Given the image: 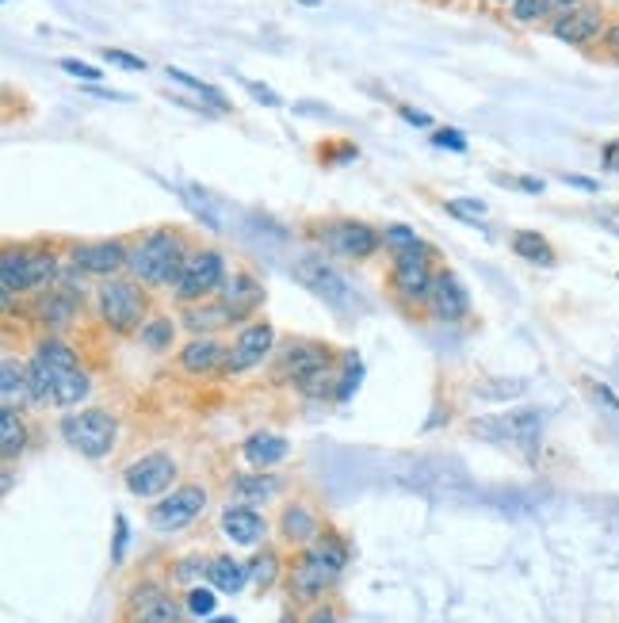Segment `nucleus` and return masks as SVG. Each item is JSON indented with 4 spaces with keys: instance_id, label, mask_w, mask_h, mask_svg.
<instances>
[{
    "instance_id": "1",
    "label": "nucleus",
    "mask_w": 619,
    "mask_h": 623,
    "mask_svg": "<svg viewBox=\"0 0 619 623\" xmlns=\"http://www.w3.org/2000/svg\"><path fill=\"white\" fill-rule=\"evenodd\" d=\"M27 371H31V409H73L92 390L88 367L81 364L77 348L58 333H43L35 341L27 356Z\"/></svg>"
},
{
    "instance_id": "2",
    "label": "nucleus",
    "mask_w": 619,
    "mask_h": 623,
    "mask_svg": "<svg viewBox=\"0 0 619 623\" xmlns=\"http://www.w3.org/2000/svg\"><path fill=\"white\" fill-rule=\"evenodd\" d=\"M195 241L180 226H150L142 234H130V260L127 276L146 283L150 291H172L184 260L192 257Z\"/></svg>"
},
{
    "instance_id": "3",
    "label": "nucleus",
    "mask_w": 619,
    "mask_h": 623,
    "mask_svg": "<svg viewBox=\"0 0 619 623\" xmlns=\"http://www.w3.org/2000/svg\"><path fill=\"white\" fill-rule=\"evenodd\" d=\"M65 253H58V241H4L0 249V295H39L62 280Z\"/></svg>"
},
{
    "instance_id": "4",
    "label": "nucleus",
    "mask_w": 619,
    "mask_h": 623,
    "mask_svg": "<svg viewBox=\"0 0 619 623\" xmlns=\"http://www.w3.org/2000/svg\"><path fill=\"white\" fill-rule=\"evenodd\" d=\"M352 559L348 539L333 528H325V536L314 539L310 547H302V555L295 559L291 574H287V593L299 604H318L325 601V593L341 581L344 566Z\"/></svg>"
},
{
    "instance_id": "5",
    "label": "nucleus",
    "mask_w": 619,
    "mask_h": 623,
    "mask_svg": "<svg viewBox=\"0 0 619 623\" xmlns=\"http://www.w3.org/2000/svg\"><path fill=\"white\" fill-rule=\"evenodd\" d=\"M153 291L134 276H111L92 287V314L115 337H138V329L153 318Z\"/></svg>"
},
{
    "instance_id": "6",
    "label": "nucleus",
    "mask_w": 619,
    "mask_h": 623,
    "mask_svg": "<svg viewBox=\"0 0 619 623\" xmlns=\"http://www.w3.org/2000/svg\"><path fill=\"white\" fill-rule=\"evenodd\" d=\"M436 272H440V249L428 245V241H417L406 253H394L390 257V272H386V291L398 310L406 314H425L428 291L436 283Z\"/></svg>"
},
{
    "instance_id": "7",
    "label": "nucleus",
    "mask_w": 619,
    "mask_h": 623,
    "mask_svg": "<svg viewBox=\"0 0 619 623\" xmlns=\"http://www.w3.org/2000/svg\"><path fill=\"white\" fill-rule=\"evenodd\" d=\"M306 237L318 245L325 257L348 260V264H367L371 257L383 253V230L352 215L314 218L306 226Z\"/></svg>"
},
{
    "instance_id": "8",
    "label": "nucleus",
    "mask_w": 619,
    "mask_h": 623,
    "mask_svg": "<svg viewBox=\"0 0 619 623\" xmlns=\"http://www.w3.org/2000/svg\"><path fill=\"white\" fill-rule=\"evenodd\" d=\"M272 379L279 387L302 390L314 375L329 371V367H341V352L329 341H314V337H287L276 344L272 352Z\"/></svg>"
},
{
    "instance_id": "9",
    "label": "nucleus",
    "mask_w": 619,
    "mask_h": 623,
    "mask_svg": "<svg viewBox=\"0 0 619 623\" xmlns=\"http://www.w3.org/2000/svg\"><path fill=\"white\" fill-rule=\"evenodd\" d=\"M291 272H295V280L310 291V295H318L325 306H333L337 314H360V295L352 291V283L344 280L341 272L329 264V257L321 253V249H314V253H302L295 264H291Z\"/></svg>"
},
{
    "instance_id": "10",
    "label": "nucleus",
    "mask_w": 619,
    "mask_h": 623,
    "mask_svg": "<svg viewBox=\"0 0 619 623\" xmlns=\"http://www.w3.org/2000/svg\"><path fill=\"white\" fill-rule=\"evenodd\" d=\"M226 253L214 245H195L192 257L184 260V272L172 287V302L176 306H192V302H207L218 295V287L226 283Z\"/></svg>"
},
{
    "instance_id": "11",
    "label": "nucleus",
    "mask_w": 619,
    "mask_h": 623,
    "mask_svg": "<svg viewBox=\"0 0 619 623\" xmlns=\"http://www.w3.org/2000/svg\"><path fill=\"white\" fill-rule=\"evenodd\" d=\"M62 436L65 444L85 459H107L115 452V440H119V421L107 409H77V413L62 417Z\"/></svg>"
},
{
    "instance_id": "12",
    "label": "nucleus",
    "mask_w": 619,
    "mask_h": 623,
    "mask_svg": "<svg viewBox=\"0 0 619 623\" xmlns=\"http://www.w3.org/2000/svg\"><path fill=\"white\" fill-rule=\"evenodd\" d=\"M65 260L88 276V280H111L123 276L130 260V237H96V241H69Z\"/></svg>"
},
{
    "instance_id": "13",
    "label": "nucleus",
    "mask_w": 619,
    "mask_h": 623,
    "mask_svg": "<svg viewBox=\"0 0 619 623\" xmlns=\"http://www.w3.org/2000/svg\"><path fill=\"white\" fill-rule=\"evenodd\" d=\"M474 436L482 440H493V444H513V448H524L532 452L543 436V413L539 409H513V413H493V417H478L470 425Z\"/></svg>"
},
{
    "instance_id": "14",
    "label": "nucleus",
    "mask_w": 619,
    "mask_h": 623,
    "mask_svg": "<svg viewBox=\"0 0 619 623\" xmlns=\"http://www.w3.org/2000/svg\"><path fill=\"white\" fill-rule=\"evenodd\" d=\"M276 325L268 318H257V322L241 325L230 341V352H226V367H222V379H234V375H245L260 367L272 352H276Z\"/></svg>"
},
{
    "instance_id": "15",
    "label": "nucleus",
    "mask_w": 619,
    "mask_h": 623,
    "mask_svg": "<svg viewBox=\"0 0 619 623\" xmlns=\"http://www.w3.org/2000/svg\"><path fill=\"white\" fill-rule=\"evenodd\" d=\"M184 604L161 581H134L127 593L123 623H184Z\"/></svg>"
},
{
    "instance_id": "16",
    "label": "nucleus",
    "mask_w": 619,
    "mask_h": 623,
    "mask_svg": "<svg viewBox=\"0 0 619 623\" xmlns=\"http://www.w3.org/2000/svg\"><path fill=\"white\" fill-rule=\"evenodd\" d=\"M207 509V486L199 482H184V486H172L169 497H161L150 509V524L157 532H184L192 520H199Z\"/></svg>"
},
{
    "instance_id": "17",
    "label": "nucleus",
    "mask_w": 619,
    "mask_h": 623,
    "mask_svg": "<svg viewBox=\"0 0 619 623\" xmlns=\"http://www.w3.org/2000/svg\"><path fill=\"white\" fill-rule=\"evenodd\" d=\"M425 314L440 325H463L470 318V291L467 283L459 280V272H451L448 264H440L436 283L428 291Z\"/></svg>"
},
{
    "instance_id": "18",
    "label": "nucleus",
    "mask_w": 619,
    "mask_h": 623,
    "mask_svg": "<svg viewBox=\"0 0 619 623\" xmlns=\"http://www.w3.org/2000/svg\"><path fill=\"white\" fill-rule=\"evenodd\" d=\"M604 27H608V8H604L600 0H581L574 12H566V16L551 23L547 31L555 35L558 43L577 46V50H589V46L600 43Z\"/></svg>"
},
{
    "instance_id": "19",
    "label": "nucleus",
    "mask_w": 619,
    "mask_h": 623,
    "mask_svg": "<svg viewBox=\"0 0 619 623\" xmlns=\"http://www.w3.org/2000/svg\"><path fill=\"white\" fill-rule=\"evenodd\" d=\"M214 299H222L230 310H234L241 322H257L260 306H264V299H268V287H264V280H260L253 268H245V264H237V268H230L226 272V283L218 287V295Z\"/></svg>"
},
{
    "instance_id": "20",
    "label": "nucleus",
    "mask_w": 619,
    "mask_h": 623,
    "mask_svg": "<svg viewBox=\"0 0 619 623\" xmlns=\"http://www.w3.org/2000/svg\"><path fill=\"white\" fill-rule=\"evenodd\" d=\"M176 459L169 452H150L142 459H134L127 471H123V482L134 497H165L176 482Z\"/></svg>"
},
{
    "instance_id": "21",
    "label": "nucleus",
    "mask_w": 619,
    "mask_h": 623,
    "mask_svg": "<svg viewBox=\"0 0 619 623\" xmlns=\"http://www.w3.org/2000/svg\"><path fill=\"white\" fill-rule=\"evenodd\" d=\"M180 325L192 337H222L226 329H241L245 322L222 299H207V302H192V306H180Z\"/></svg>"
},
{
    "instance_id": "22",
    "label": "nucleus",
    "mask_w": 619,
    "mask_h": 623,
    "mask_svg": "<svg viewBox=\"0 0 619 623\" xmlns=\"http://www.w3.org/2000/svg\"><path fill=\"white\" fill-rule=\"evenodd\" d=\"M226 352H230V341H222V337H192L188 344H180L176 364H180L184 375L207 379V375H222Z\"/></svg>"
},
{
    "instance_id": "23",
    "label": "nucleus",
    "mask_w": 619,
    "mask_h": 623,
    "mask_svg": "<svg viewBox=\"0 0 619 623\" xmlns=\"http://www.w3.org/2000/svg\"><path fill=\"white\" fill-rule=\"evenodd\" d=\"M325 520H321L306 501H291V505H283V513H279V536L287 539L291 547H310L314 539L325 536Z\"/></svg>"
},
{
    "instance_id": "24",
    "label": "nucleus",
    "mask_w": 619,
    "mask_h": 623,
    "mask_svg": "<svg viewBox=\"0 0 619 623\" xmlns=\"http://www.w3.org/2000/svg\"><path fill=\"white\" fill-rule=\"evenodd\" d=\"M218 528H222V536L230 539L234 547H257L260 539L268 536V520H264L253 505H234V501H230V509L222 513Z\"/></svg>"
},
{
    "instance_id": "25",
    "label": "nucleus",
    "mask_w": 619,
    "mask_h": 623,
    "mask_svg": "<svg viewBox=\"0 0 619 623\" xmlns=\"http://www.w3.org/2000/svg\"><path fill=\"white\" fill-rule=\"evenodd\" d=\"M283 494V478H276L272 471H253V474H237L230 482V501L234 505H268L272 497Z\"/></svg>"
},
{
    "instance_id": "26",
    "label": "nucleus",
    "mask_w": 619,
    "mask_h": 623,
    "mask_svg": "<svg viewBox=\"0 0 619 623\" xmlns=\"http://www.w3.org/2000/svg\"><path fill=\"white\" fill-rule=\"evenodd\" d=\"M0 402L4 409H31V371L20 356H4L0 364Z\"/></svg>"
},
{
    "instance_id": "27",
    "label": "nucleus",
    "mask_w": 619,
    "mask_h": 623,
    "mask_svg": "<svg viewBox=\"0 0 619 623\" xmlns=\"http://www.w3.org/2000/svg\"><path fill=\"white\" fill-rule=\"evenodd\" d=\"M241 455H245V463H249L253 471H272V467H279V463L291 455V444H287V436H279V432H253V436H245Z\"/></svg>"
},
{
    "instance_id": "28",
    "label": "nucleus",
    "mask_w": 619,
    "mask_h": 623,
    "mask_svg": "<svg viewBox=\"0 0 619 623\" xmlns=\"http://www.w3.org/2000/svg\"><path fill=\"white\" fill-rule=\"evenodd\" d=\"M253 581L249 574V562L234 559V555H211V566H207V585H214L218 593L226 597H237L245 593V585Z\"/></svg>"
},
{
    "instance_id": "29",
    "label": "nucleus",
    "mask_w": 619,
    "mask_h": 623,
    "mask_svg": "<svg viewBox=\"0 0 619 623\" xmlns=\"http://www.w3.org/2000/svg\"><path fill=\"white\" fill-rule=\"evenodd\" d=\"M509 249H513L520 260L539 264V268H555L558 264L555 241L547 234H539V230H513V234H509Z\"/></svg>"
},
{
    "instance_id": "30",
    "label": "nucleus",
    "mask_w": 619,
    "mask_h": 623,
    "mask_svg": "<svg viewBox=\"0 0 619 623\" xmlns=\"http://www.w3.org/2000/svg\"><path fill=\"white\" fill-rule=\"evenodd\" d=\"M31 444V425L23 409H0V455L4 463H16Z\"/></svg>"
},
{
    "instance_id": "31",
    "label": "nucleus",
    "mask_w": 619,
    "mask_h": 623,
    "mask_svg": "<svg viewBox=\"0 0 619 623\" xmlns=\"http://www.w3.org/2000/svg\"><path fill=\"white\" fill-rule=\"evenodd\" d=\"M176 333H180V322L169 318V314H161V310H153L150 322L138 329V344H142L146 352H153V356H161V352H172Z\"/></svg>"
},
{
    "instance_id": "32",
    "label": "nucleus",
    "mask_w": 619,
    "mask_h": 623,
    "mask_svg": "<svg viewBox=\"0 0 619 623\" xmlns=\"http://www.w3.org/2000/svg\"><path fill=\"white\" fill-rule=\"evenodd\" d=\"M165 77H169V81H176V85H184L188 92H195V96H199V104H207L214 115H234V104L226 100V92H222V88L207 85V81H199V77L184 73V69H176V65H169V69H165Z\"/></svg>"
},
{
    "instance_id": "33",
    "label": "nucleus",
    "mask_w": 619,
    "mask_h": 623,
    "mask_svg": "<svg viewBox=\"0 0 619 623\" xmlns=\"http://www.w3.org/2000/svg\"><path fill=\"white\" fill-rule=\"evenodd\" d=\"M249 574H253L257 589H276L279 578H283V559H279L276 547H264L260 555H253L249 559Z\"/></svg>"
},
{
    "instance_id": "34",
    "label": "nucleus",
    "mask_w": 619,
    "mask_h": 623,
    "mask_svg": "<svg viewBox=\"0 0 619 623\" xmlns=\"http://www.w3.org/2000/svg\"><path fill=\"white\" fill-rule=\"evenodd\" d=\"M555 16V0H516L509 8V20L516 27H547Z\"/></svg>"
},
{
    "instance_id": "35",
    "label": "nucleus",
    "mask_w": 619,
    "mask_h": 623,
    "mask_svg": "<svg viewBox=\"0 0 619 623\" xmlns=\"http://www.w3.org/2000/svg\"><path fill=\"white\" fill-rule=\"evenodd\" d=\"M363 383V360L352 352V348H344L341 352V379H337V398L333 402H352V394L360 390Z\"/></svg>"
},
{
    "instance_id": "36",
    "label": "nucleus",
    "mask_w": 619,
    "mask_h": 623,
    "mask_svg": "<svg viewBox=\"0 0 619 623\" xmlns=\"http://www.w3.org/2000/svg\"><path fill=\"white\" fill-rule=\"evenodd\" d=\"M444 211H448L451 218H459V222H467V226H486V215H490V207H486L482 199H470V195L444 199Z\"/></svg>"
},
{
    "instance_id": "37",
    "label": "nucleus",
    "mask_w": 619,
    "mask_h": 623,
    "mask_svg": "<svg viewBox=\"0 0 619 623\" xmlns=\"http://www.w3.org/2000/svg\"><path fill=\"white\" fill-rule=\"evenodd\" d=\"M207 566H211V559H203V555H184V559L172 566V581H176L180 589L203 585V581H207Z\"/></svg>"
},
{
    "instance_id": "38",
    "label": "nucleus",
    "mask_w": 619,
    "mask_h": 623,
    "mask_svg": "<svg viewBox=\"0 0 619 623\" xmlns=\"http://www.w3.org/2000/svg\"><path fill=\"white\" fill-rule=\"evenodd\" d=\"M417 241H425V237L417 234L409 222H386L383 226V249L394 257V253H406V249H413Z\"/></svg>"
},
{
    "instance_id": "39",
    "label": "nucleus",
    "mask_w": 619,
    "mask_h": 623,
    "mask_svg": "<svg viewBox=\"0 0 619 623\" xmlns=\"http://www.w3.org/2000/svg\"><path fill=\"white\" fill-rule=\"evenodd\" d=\"M214 604H218V589L214 585H192V589H184V608L192 612L195 620L214 616Z\"/></svg>"
},
{
    "instance_id": "40",
    "label": "nucleus",
    "mask_w": 619,
    "mask_h": 623,
    "mask_svg": "<svg viewBox=\"0 0 619 623\" xmlns=\"http://www.w3.org/2000/svg\"><path fill=\"white\" fill-rule=\"evenodd\" d=\"M100 58H104L107 65H115V69H123V73H146V69H150L146 58H138V54H130V50H119V46H104Z\"/></svg>"
},
{
    "instance_id": "41",
    "label": "nucleus",
    "mask_w": 619,
    "mask_h": 623,
    "mask_svg": "<svg viewBox=\"0 0 619 623\" xmlns=\"http://www.w3.org/2000/svg\"><path fill=\"white\" fill-rule=\"evenodd\" d=\"M528 383L524 379H493V383H478L474 394L478 398H513V394H524Z\"/></svg>"
},
{
    "instance_id": "42",
    "label": "nucleus",
    "mask_w": 619,
    "mask_h": 623,
    "mask_svg": "<svg viewBox=\"0 0 619 623\" xmlns=\"http://www.w3.org/2000/svg\"><path fill=\"white\" fill-rule=\"evenodd\" d=\"M58 69H62V73H69V77H77V81H85V85H96V81L104 77V69H96V65L81 62V58H62V62H58Z\"/></svg>"
},
{
    "instance_id": "43",
    "label": "nucleus",
    "mask_w": 619,
    "mask_h": 623,
    "mask_svg": "<svg viewBox=\"0 0 619 623\" xmlns=\"http://www.w3.org/2000/svg\"><path fill=\"white\" fill-rule=\"evenodd\" d=\"M432 146L451 150V153H467V138H463V134H459L455 127H436V130H432Z\"/></svg>"
},
{
    "instance_id": "44",
    "label": "nucleus",
    "mask_w": 619,
    "mask_h": 623,
    "mask_svg": "<svg viewBox=\"0 0 619 623\" xmlns=\"http://www.w3.org/2000/svg\"><path fill=\"white\" fill-rule=\"evenodd\" d=\"M321 165H344V161H356L360 150L352 142H337V146H321Z\"/></svg>"
},
{
    "instance_id": "45",
    "label": "nucleus",
    "mask_w": 619,
    "mask_h": 623,
    "mask_svg": "<svg viewBox=\"0 0 619 623\" xmlns=\"http://www.w3.org/2000/svg\"><path fill=\"white\" fill-rule=\"evenodd\" d=\"M127 543H130V524H127V516L119 513V516H115V543H111V562L127 559Z\"/></svg>"
},
{
    "instance_id": "46",
    "label": "nucleus",
    "mask_w": 619,
    "mask_h": 623,
    "mask_svg": "<svg viewBox=\"0 0 619 623\" xmlns=\"http://www.w3.org/2000/svg\"><path fill=\"white\" fill-rule=\"evenodd\" d=\"M600 54L604 58H612V62H619V16L616 20H608V27H604V35H600Z\"/></svg>"
},
{
    "instance_id": "47",
    "label": "nucleus",
    "mask_w": 619,
    "mask_h": 623,
    "mask_svg": "<svg viewBox=\"0 0 619 623\" xmlns=\"http://www.w3.org/2000/svg\"><path fill=\"white\" fill-rule=\"evenodd\" d=\"M302 623H341V608H337V604L318 601L314 608H310V616H306Z\"/></svg>"
},
{
    "instance_id": "48",
    "label": "nucleus",
    "mask_w": 619,
    "mask_h": 623,
    "mask_svg": "<svg viewBox=\"0 0 619 623\" xmlns=\"http://www.w3.org/2000/svg\"><path fill=\"white\" fill-rule=\"evenodd\" d=\"M501 184H513V188H524L528 195H543L547 192V184L539 180V176H497Z\"/></svg>"
},
{
    "instance_id": "49",
    "label": "nucleus",
    "mask_w": 619,
    "mask_h": 623,
    "mask_svg": "<svg viewBox=\"0 0 619 623\" xmlns=\"http://www.w3.org/2000/svg\"><path fill=\"white\" fill-rule=\"evenodd\" d=\"M398 115H402V119H406L409 127L436 130V123H432V115H428V111H417V108H409V104H398Z\"/></svg>"
},
{
    "instance_id": "50",
    "label": "nucleus",
    "mask_w": 619,
    "mask_h": 623,
    "mask_svg": "<svg viewBox=\"0 0 619 623\" xmlns=\"http://www.w3.org/2000/svg\"><path fill=\"white\" fill-rule=\"evenodd\" d=\"M245 88H249V96H257V104H264V108H283V100H279L268 85H260V81H245Z\"/></svg>"
},
{
    "instance_id": "51",
    "label": "nucleus",
    "mask_w": 619,
    "mask_h": 623,
    "mask_svg": "<svg viewBox=\"0 0 619 623\" xmlns=\"http://www.w3.org/2000/svg\"><path fill=\"white\" fill-rule=\"evenodd\" d=\"M562 184L570 188H581V192H600V184L593 176H581V172H562Z\"/></svg>"
},
{
    "instance_id": "52",
    "label": "nucleus",
    "mask_w": 619,
    "mask_h": 623,
    "mask_svg": "<svg viewBox=\"0 0 619 623\" xmlns=\"http://www.w3.org/2000/svg\"><path fill=\"white\" fill-rule=\"evenodd\" d=\"M600 165H604L608 172H619V138L600 146Z\"/></svg>"
},
{
    "instance_id": "53",
    "label": "nucleus",
    "mask_w": 619,
    "mask_h": 623,
    "mask_svg": "<svg viewBox=\"0 0 619 623\" xmlns=\"http://www.w3.org/2000/svg\"><path fill=\"white\" fill-rule=\"evenodd\" d=\"M589 390H593V398H597V402H604L608 409H616V413H619V394H616V390L604 387V383H589Z\"/></svg>"
},
{
    "instance_id": "54",
    "label": "nucleus",
    "mask_w": 619,
    "mask_h": 623,
    "mask_svg": "<svg viewBox=\"0 0 619 623\" xmlns=\"http://www.w3.org/2000/svg\"><path fill=\"white\" fill-rule=\"evenodd\" d=\"M276 623H302V616H299V612H295V608H283Z\"/></svg>"
},
{
    "instance_id": "55",
    "label": "nucleus",
    "mask_w": 619,
    "mask_h": 623,
    "mask_svg": "<svg viewBox=\"0 0 619 623\" xmlns=\"http://www.w3.org/2000/svg\"><path fill=\"white\" fill-rule=\"evenodd\" d=\"M203 623H237L234 616H211V620H203Z\"/></svg>"
},
{
    "instance_id": "56",
    "label": "nucleus",
    "mask_w": 619,
    "mask_h": 623,
    "mask_svg": "<svg viewBox=\"0 0 619 623\" xmlns=\"http://www.w3.org/2000/svg\"><path fill=\"white\" fill-rule=\"evenodd\" d=\"M490 4H497V8H513L516 0H490Z\"/></svg>"
},
{
    "instance_id": "57",
    "label": "nucleus",
    "mask_w": 619,
    "mask_h": 623,
    "mask_svg": "<svg viewBox=\"0 0 619 623\" xmlns=\"http://www.w3.org/2000/svg\"><path fill=\"white\" fill-rule=\"evenodd\" d=\"M302 4H310V8H318V4H321V0H302Z\"/></svg>"
}]
</instances>
